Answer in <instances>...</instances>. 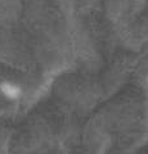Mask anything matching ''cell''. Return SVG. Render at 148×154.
Returning <instances> with one entry per match:
<instances>
[{"label": "cell", "instance_id": "6da1fadb", "mask_svg": "<svg viewBox=\"0 0 148 154\" xmlns=\"http://www.w3.org/2000/svg\"><path fill=\"white\" fill-rule=\"evenodd\" d=\"M23 94H25V90H23L22 85L16 81L3 80L0 82V95L8 102H17L22 98Z\"/></svg>", "mask_w": 148, "mask_h": 154}, {"label": "cell", "instance_id": "7a4b0ae2", "mask_svg": "<svg viewBox=\"0 0 148 154\" xmlns=\"http://www.w3.org/2000/svg\"><path fill=\"white\" fill-rule=\"evenodd\" d=\"M146 86H147V89H148V75H147V77H146Z\"/></svg>", "mask_w": 148, "mask_h": 154}]
</instances>
